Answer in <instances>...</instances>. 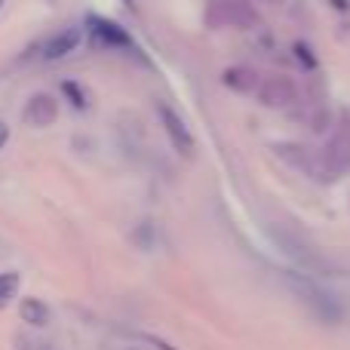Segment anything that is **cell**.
Masks as SVG:
<instances>
[{
    "mask_svg": "<svg viewBox=\"0 0 350 350\" xmlns=\"http://www.w3.org/2000/svg\"><path fill=\"white\" fill-rule=\"evenodd\" d=\"M157 117H160V126H163L170 145L178 151V157H191L193 148H197V139H193L191 126L185 123V117L166 102H157Z\"/></svg>",
    "mask_w": 350,
    "mask_h": 350,
    "instance_id": "cell-6",
    "label": "cell"
},
{
    "mask_svg": "<svg viewBox=\"0 0 350 350\" xmlns=\"http://www.w3.org/2000/svg\"><path fill=\"white\" fill-rule=\"evenodd\" d=\"M203 22L212 31H221V28L252 31L261 25V12L249 0H209L203 10Z\"/></svg>",
    "mask_w": 350,
    "mask_h": 350,
    "instance_id": "cell-2",
    "label": "cell"
},
{
    "mask_svg": "<svg viewBox=\"0 0 350 350\" xmlns=\"http://www.w3.org/2000/svg\"><path fill=\"white\" fill-rule=\"evenodd\" d=\"M86 34H90L92 46L108 49V53H135V40L126 34V28H120L117 22L105 16H90L86 18Z\"/></svg>",
    "mask_w": 350,
    "mask_h": 350,
    "instance_id": "cell-5",
    "label": "cell"
},
{
    "mask_svg": "<svg viewBox=\"0 0 350 350\" xmlns=\"http://www.w3.org/2000/svg\"><path fill=\"white\" fill-rule=\"evenodd\" d=\"M62 92L74 98V108H80V111L90 108V96L80 90V83H74V80H65V83H62Z\"/></svg>",
    "mask_w": 350,
    "mask_h": 350,
    "instance_id": "cell-14",
    "label": "cell"
},
{
    "mask_svg": "<svg viewBox=\"0 0 350 350\" xmlns=\"http://www.w3.org/2000/svg\"><path fill=\"white\" fill-rule=\"evenodd\" d=\"M123 3H126V6H133V0H123Z\"/></svg>",
    "mask_w": 350,
    "mask_h": 350,
    "instance_id": "cell-18",
    "label": "cell"
},
{
    "mask_svg": "<svg viewBox=\"0 0 350 350\" xmlns=\"http://www.w3.org/2000/svg\"><path fill=\"white\" fill-rule=\"evenodd\" d=\"M273 151H277V157H283L289 166L308 172L310 178H323V181H326L320 154H314L308 145H298V142H277V145H273Z\"/></svg>",
    "mask_w": 350,
    "mask_h": 350,
    "instance_id": "cell-9",
    "label": "cell"
},
{
    "mask_svg": "<svg viewBox=\"0 0 350 350\" xmlns=\"http://www.w3.org/2000/svg\"><path fill=\"white\" fill-rule=\"evenodd\" d=\"M3 3H6V0H0V10H3Z\"/></svg>",
    "mask_w": 350,
    "mask_h": 350,
    "instance_id": "cell-19",
    "label": "cell"
},
{
    "mask_svg": "<svg viewBox=\"0 0 350 350\" xmlns=\"http://www.w3.org/2000/svg\"><path fill=\"white\" fill-rule=\"evenodd\" d=\"M261 80L265 77H258V71L249 68V65H230L228 71L221 74V83L228 86L230 92H240V96H252V92H258Z\"/></svg>",
    "mask_w": 350,
    "mask_h": 350,
    "instance_id": "cell-11",
    "label": "cell"
},
{
    "mask_svg": "<svg viewBox=\"0 0 350 350\" xmlns=\"http://www.w3.org/2000/svg\"><path fill=\"white\" fill-rule=\"evenodd\" d=\"M22 120L34 129L53 126V123L59 120V102H55L49 92H34V96L28 98V105H25V111H22Z\"/></svg>",
    "mask_w": 350,
    "mask_h": 350,
    "instance_id": "cell-10",
    "label": "cell"
},
{
    "mask_svg": "<svg viewBox=\"0 0 350 350\" xmlns=\"http://www.w3.org/2000/svg\"><path fill=\"white\" fill-rule=\"evenodd\" d=\"M323 160V175L326 178H341V175L350 172V120L341 117L338 126L332 129L326 148L320 151Z\"/></svg>",
    "mask_w": 350,
    "mask_h": 350,
    "instance_id": "cell-4",
    "label": "cell"
},
{
    "mask_svg": "<svg viewBox=\"0 0 350 350\" xmlns=\"http://www.w3.org/2000/svg\"><path fill=\"white\" fill-rule=\"evenodd\" d=\"M18 317H22V323H28V326L43 329V326H49V320H53V310L43 304V298L28 295L18 301Z\"/></svg>",
    "mask_w": 350,
    "mask_h": 350,
    "instance_id": "cell-12",
    "label": "cell"
},
{
    "mask_svg": "<svg viewBox=\"0 0 350 350\" xmlns=\"http://www.w3.org/2000/svg\"><path fill=\"white\" fill-rule=\"evenodd\" d=\"M286 283H289V289L295 292L298 301H301L320 323L335 326V323L345 320V304H341L329 289H323L314 277H304V273H286Z\"/></svg>",
    "mask_w": 350,
    "mask_h": 350,
    "instance_id": "cell-1",
    "label": "cell"
},
{
    "mask_svg": "<svg viewBox=\"0 0 350 350\" xmlns=\"http://www.w3.org/2000/svg\"><path fill=\"white\" fill-rule=\"evenodd\" d=\"M18 286H22V273L18 271H3L0 273V308L10 304V298L18 292Z\"/></svg>",
    "mask_w": 350,
    "mask_h": 350,
    "instance_id": "cell-13",
    "label": "cell"
},
{
    "mask_svg": "<svg viewBox=\"0 0 350 350\" xmlns=\"http://www.w3.org/2000/svg\"><path fill=\"white\" fill-rule=\"evenodd\" d=\"M80 43H83V28H77V25H65V28L53 31V34L40 43V59L43 62H59V59H65V55L77 53Z\"/></svg>",
    "mask_w": 350,
    "mask_h": 350,
    "instance_id": "cell-8",
    "label": "cell"
},
{
    "mask_svg": "<svg viewBox=\"0 0 350 350\" xmlns=\"http://www.w3.org/2000/svg\"><path fill=\"white\" fill-rule=\"evenodd\" d=\"M6 142H10V126H6V123L0 120V151L6 148Z\"/></svg>",
    "mask_w": 350,
    "mask_h": 350,
    "instance_id": "cell-17",
    "label": "cell"
},
{
    "mask_svg": "<svg viewBox=\"0 0 350 350\" xmlns=\"http://www.w3.org/2000/svg\"><path fill=\"white\" fill-rule=\"evenodd\" d=\"M255 96H258V105H265V108H292L301 98V90L289 74H271V77L261 80Z\"/></svg>",
    "mask_w": 350,
    "mask_h": 350,
    "instance_id": "cell-7",
    "label": "cell"
},
{
    "mask_svg": "<svg viewBox=\"0 0 350 350\" xmlns=\"http://www.w3.org/2000/svg\"><path fill=\"white\" fill-rule=\"evenodd\" d=\"M329 123H332V117H329V111L323 108V105H317V111H310L308 117V126L314 129V133H326Z\"/></svg>",
    "mask_w": 350,
    "mask_h": 350,
    "instance_id": "cell-15",
    "label": "cell"
},
{
    "mask_svg": "<svg viewBox=\"0 0 350 350\" xmlns=\"http://www.w3.org/2000/svg\"><path fill=\"white\" fill-rule=\"evenodd\" d=\"M292 53H295V59L301 62L304 68H317V55H310V46H308V43L298 40L295 46H292Z\"/></svg>",
    "mask_w": 350,
    "mask_h": 350,
    "instance_id": "cell-16",
    "label": "cell"
},
{
    "mask_svg": "<svg viewBox=\"0 0 350 350\" xmlns=\"http://www.w3.org/2000/svg\"><path fill=\"white\" fill-rule=\"evenodd\" d=\"M271 237H273V243H277V246L283 249L298 267H301V271H308V273L326 271V258L317 252V246H310V243L304 240L298 230H292L289 224H271Z\"/></svg>",
    "mask_w": 350,
    "mask_h": 350,
    "instance_id": "cell-3",
    "label": "cell"
}]
</instances>
